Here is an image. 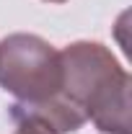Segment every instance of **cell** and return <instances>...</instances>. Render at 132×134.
<instances>
[{"label":"cell","mask_w":132,"mask_h":134,"mask_svg":"<svg viewBox=\"0 0 132 134\" xmlns=\"http://www.w3.org/2000/svg\"><path fill=\"white\" fill-rule=\"evenodd\" d=\"M0 88L18 103H44L62 88L60 52L36 34H11L0 41Z\"/></svg>","instance_id":"cell-2"},{"label":"cell","mask_w":132,"mask_h":134,"mask_svg":"<svg viewBox=\"0 0 132 134\" xmlns=\"http://www.w3.org/2000/svg\"><path fill=\"white\" fill-rule=\"evenodd\" d=\"M60 96L104 134H130V72L99 41H75L60 52Z\"/></svg>","instance_id":"cell-1"},{"label":"cell","mask_w":132,"mask_h":134,"mask_svg":"<svg viewBox=\"0 0 132 134\" xmlns=\"http://www.w3.org/2000/svg\"><path fill=\"white\" fill-rule=\"evenodd\" d=\"M11 119L16 121V132L13 134H57L44 119L34 116L29 111H21L16 106H11Z\"/></svg>","instance_id":"cell-3"},{"label":"cell","mask_w":132,"mask_h":134,"mask_svg":"<svg viewBox=\"0 0 132 134\" xmlns=\"http://www.w3.org/2000/svg\"><path fill=\"white\" fill-rule=\"evenodd\" d=\"M44 3H65V0H44Z\"/></svg>","instance_id":"cell-4"}]
</instances>
